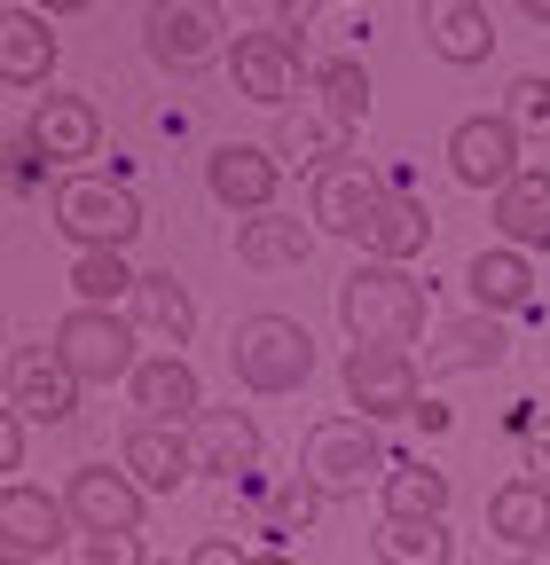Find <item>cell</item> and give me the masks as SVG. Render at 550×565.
I'll list each match as a JSON object with an SVG mask.
<instances>
[{
	"instance_id": "cell-1",
	"label": "cell",
	"mask_w": 550,
	"mask_h": 565,
	"mask_svg": "<svg viewBox=\"0 0 550 565\" xmlns=\"http://www.w3.org/2000/svg\"><path fill=\"white\" fill-rule=\"evenodd\" d=\"M338 322H347L355 345H393L409 353L425 338V282L409 267H385V259H362L347 282H338Z\"/></svg>"
},
{
	"instance_id": "cell-2",
	"label": "cell",
	"mask_w": 550,
	"mask_h": 565,
	"mask_svg": "<svg viewBox=\"0 0 550 565\" xmlns=\"http://www.w3.org/2000/svg\"><path fill=\"white\" fill-rule=\"evenodd\" d=\"M229 370L244 377V393L284 401V393H299V385L315 377V338H307V322H292V315H244V322L229 330Z\"/></svg>"
},
{
	"instance_id": "cell-3",
	"label": "cell",
	"mask_w": 550,
	"mask_h": 565,
	"mask_svg": "<svg viewBox=\"0 0 550 565\" xmlns=\"http://www.w3.org/2000/svg\"><path fill=\"white\" fill-rule=\"evenodd\" d=\"M55 236H72L80 252H126L142 236V204L126 181L103 173H63L55 181Z\"/></svg>"
},
{
	"instance_id": "cell-4",
	"label": "cell",
	"mask_w": 550,
	"mask_h": 565,
	"mask_svg": "<svg viewBox=\"0 0 550 565\" xmlns=\"http://www.w3.org/2000/svg\"><path fill=\"white\" fill-rule=\"evenodd\" d=\"M385 471H393V456L378 448V424L370 416H322L315 433L299 440V479L322 487V494H362Z\"/></svg>"
},
{
	"instance_id": "cell-5",
	"label": "cell",
	"mask_w": 550,
	"mask_h": 565,
	"mask_svg": "<svg viewBox=\"0 0 550 565\" xmlns=\"http://www.w3.org/2000/svg\"><path fill=\"white\" fill-rule=\"evenodd\" d=\"M55 353L63 370L80 385H118L142 370V353H134V315H110V307H72L55 322Z\"/></svg>"
},
{
	"instance_id": "cell-6",
	"label": "cell",
	"mask_w": 550,
	"mask_h": 565,
	"mask_svg": "<svg viewBox=\"0 0 550 565\" xmlns=\"http://www.w3.org/2000/svg\"><path fill=\"white\" fill-rule=\"evenodd\" d=\"M221 0H150V17H142V47L158 71H197V63H213L221 55Z\"/></svg>"
},
{
	"instance_id": "cell-7",
	"label": "cell",
	"mask_w": 550,
	"mask_h": 565,
	"mask_svg": "<svg viewBox=\"0 0 550 565\" xmlns=\"http://www.w3.org/2000/svg\"><path fill=\"white\" fill-rule=\"evenodd\" d=\"M347 401H355L370 424L417 416V408H425L417 353H393V345H355V353H347Z\"/></svg>"
},
{
	"instance_id": "cell-8",
	"label": "cell",
	"mask_w": 550,
	"mask_h": 565,
	"mask_svg": "<svg viewBox=\"0 0 550 565\" xmlns=\"http://www.w3.org/2000/svg\"><path fill=\"white\" fill-rule=\"evenodd\" d=\"M63 511H72L80 534H142V479L118 463H80L63 479Z\"/></svg>"
},
{
	"instance_id": "cell-9",
	"label": "cell",
	"mask_w": 550,
	"mask_h": 565,
	"mask_svg": "<svg viewBox=\"0 0 550 565\" xmlns=\"http://www.w3.org/2000/svg\"><path fill=\"white\" fill-rule=\"evenodd\" d=\"M448 173L464 181V189H511L527 166H519V126L511 118H464L456 134H448Z\"/></svg>"
},
{
	"instance_id": "cell-10",
	"label": "cell",
	"mask_w": 550,
	"mask_h": 565,
	"mask_svg": "<svg viewBox=\"0 0 550 565\" xmlns=\"http://www.w3.org/2000/svg\"><path fill=\"white\" fill-rule=\"evenodd\" d=\"M9 408L24 424H72L80 416V377L63 370L55 345H24L17 362H9Z\"/></svg>"
},
{
	"instance_id": "cell-11",
	"label": "cell",
	"mask_w": 550,
	"mask_h": 565,
	"mask_svg": "<svg viewBox=\"0 0 550 565\" xmlns=\"http://www.w3.org/2000/svg\"><path fill=\"white\" fill-rule=\"evenodd\" d=\"M275 181H284V166H275V150H260V141H221L213 158H204V189H213L229 212H275Z\"/></svg>"
},
{
	"instance_id": "cell-12",
	"label": "cell",
	"mask_w": 550,
	"mask_h": 565,
	"mask_svg": "<svg viewBox=\"0 0 550 565\" xmlns=\"http://www.w3.org/2000/svg\"><path fill=\"white\" fill-rule=\"evenodd\" d=\"M189 463L204 479H244L260 471V424L244 408H197L189 416Z\"/></svg>"
},
{
	"instance_id": "cell-13",
	"label": "cell",
	"mask_w": 550,
	"mask_h": 565,
	"mask_svg": "<svg viewBox=\"0 0 550 565\" xmlns=\"http://www.w3.org/2000/svg\"><path fill=\"white\" fill-rule=\"evenodd\" d=\"M385 196H393V189H385L370 166H330V173H315V189H307V221H315L322 236H362L370 212H378Z\"/></svg>"
},
{
	"instance_id": "cell-14",
	"label": "cell",
	"mask_w": 550,
	"mask_h": 565,
	"mask_svg": "<svg viewBox=\"0 0 550 565\" xmlns=\"http://www.w3.org/2000/svg\"><path fill=\"white\" fill-rule=\"evenodd\" d=\"M63 534H72L63 494H40V487H24V479L0 487V550H9V557H32V565H40Z\"/></svg>"
},
{
	"instance_id": "cell-15",
	"label": "cell",
	"mask_w": 550,
	"mask_h": 565,
	"mask_svg": "<svg viewBox=\"0 0 550 565\" xmlns=\"http://www.w3.org/2000/svg\"><path fill=\"white\" fill-rule=\"evenodd\" d=\"M229 79H236V95L244 103H292L299 95V47L284 40V32H244L236 47H229Z\"/></svg>"
},
{
	"instance_id": "cell-16",
	"label": "cell",
	"mask_w": 550,
	"mask_h": 565,
	"mask_svg": "<svg viewBox=\"0 0 550 565\" xmlns=\"http://www.w3.org/2000/svg\"><path fill=\"white\" fill-rule=\"evenodd\" d=\"M24 141L40 150V166H80V158H95L103 118H95V103H80V95H40V110L24 118Z\"/></svg>"
},
{
	"instance_id": "cell-17",
	"label": "cell",
	"mask_w": 550,
	"mask_h": 565,
	"mask_svg": "<svg viewBox=\"0 0 550 565\" xmlns=\"http://www.w3.org/2000/svg\"><path fill=\"white\" fill-rule=\"evenodd\" d=\"M417 24H425V47L456 71L496 55V17L479 9V0H417Z\"/></svg>"
},
{
	"instance_id": "cell-18",
	"label": "cell",
	"mask_w": 550,
	"mask_h": 565,
	"mask_svg": "<svg viewBox=\"0 0 550 565\" xmlns=\"http://www.w3.org/2000/svg\"><path fill=\"white\" fill-rule=\"evenodd\" d=\"M126 401L142 408V424H181V433H189V416L204 408V393H197V370L181 362V353H150V362L126 377Z\"/></svg>"
},
{
	"instance_id": "cell-19",
	"label": "cell",
	"mask_w": 550,
	"mask_h": 565,
	"mask_svg": "<svg viewBox=\"0 0 550 565\" xmlns=\"http://www.w3.org/2000/svg\"><path fill=\"white\" fill-rule=\"evenodd\" d=\"M118 463L142 479V494H173L197 463H189V433L181 424H134V433L118 440Z\"/></svg>"
},
{
	"instance_id": "cell-20",
	"label": "cell",
	"mask_w": 550,
	"mask_h": 565,
	"mask_svg": "<svg viewBox=\"0 0 550 565\" xmlns=\"http://www.w3.org/2000/svg\"><path fill=\"white\" fill-rule=\"evenodd\" d=\"M275 150H284L292 166H315V173H330L338 158L355 150V118H338L330 103H307V110H292V118H284Z\"/></svg>"
},
{
	"instance_id": "cell-21",
	"label": "cell",
	"mask_w": 550,
	"mask_h": 565,
	"mask_svg": "<svg viewBox=\"0 0 550 565\" xmlns=\"http://www.w3.org/2000/svg\"><path fill=\"white\" fill-rule=\"evenodd\" d=\"M496 236L511 252H550V173L527 166L511 189H496Z\"/></svg>"
},
{
	"instance_id": "cell-22",
	"label": "cell",
	"mask_w": 550,
	"mask_h": 565,
	"mask_svg": "<svg viewBox=\"0 0 550 565\" xmlns=\"http://www.w3.org/2000/svg\"><path fill=\"white\" fill-rule=\"evenodd\" d=\"M315 236L322 228H307V221H292V212H252V221H236V259L244 267H307V252H315Z\"/></svg>"
},
{
	"instance_id": "cell-23",
	"label": "cell",
	"mask_w": 550,
	"mask_h": 565,
	"mask_svg": "<svg viewBox=\"0 0 550 565\" xmlns=\"http://www.w3.org/2000/svg\"><path fill=\"white\" fill-rule=\"evenodd\" d=\"M488 534L511 550H542L550 542V487L542 479H504L488 494Z\"/></svg>"
},
{
	"instance_id": "cell-24",
	"label": "cell",
	"mask_w": 550,
	"mask_h": 565,
	"mask_svg": "<svg viewBox=\"0 0 550 565\" xmlns=\"http://www.w3.org/2000/svg\"><path fill=\"white\" fill-rule=\"evenodd\" d=\"M355 244H362L370 259H385V267H409V259L433 244V212H425V204H409V196H385Z\"/></svg>"
},
{
	"instance_id": "cell-25",
	"label": "cell",
	"mask_w": 550,
	"mask_h": 565,
	"mask_svg": "<svg viewBox=\"0 0 550 565\" xmlns=\"http://www.w3.org/2000/svg\"><path fill=\"white\" fill-rule=\"evenodd\" d=\"M55 71V32L40 9H9L0 17V79L9 87H40Z\"/></svg>"
},
{
	"instance_id": "cell-26",
	"label": "cell",
	"mask_w": 550,
	"mask_h": 565,
	"mask_svg": "<svg viewBox=\"0 0 550 565\" xmlns=\"http://www.w3.org/2000/svg\"><path fill=\"white\" fill-rule=\"evenodd\" d=\"M126 307H134V322H142L150 338H166V345H189V330H197V299L181 291L173 275H142Z\"/></svg>"
},
{
	"instance_id": "cell-27",
	"label": "cell",
	"mask_w": 550,
	"mask_h": 565,
	"mask_svg": "<svg viewBox=\"0 0 550 565\" xmlns=\"http://www.w3.org/2000/svg\"><path fill=\"white\" fill-rule=\"evenodd\" d=\"M378 503H385V519H448V471H433V463H393V471L378 479Z\"/></svg>"
},
{
	"instance_id": "cell-28",
	"label": "cell",
	"mask_w": 550,
	"mask_h": 565,
	"mask_svg": "<svg viewBox=\"0 0 550 565\" xmlns=\"http://www.w3.org/2000/svg\"><path fill=\"white\" fill-rule=\"evenodd\" d=\"M464 282H472V299L488 307V315H511V307H527V299H535V275H527V252H511V244H496V252H479Z\"/></svg>"
},
{
	"instance_id": "cell-29",
	"label": "cell",
	"mask_w": 550,
	"mask_h": 565,
	"mask_svg": "<svg viewBox=\"0 0 550 565\" xmlns=\"http://www.w3.org/2000/svg\"><path fill=\"white\" fill-rule=\"evenodd\" d=\"M496 362H504V322H496V315L456 322V330H441V345H433V370H496Z\"/></svg>"
},
{
	"instance_id": "cell-30",
	"label": "cell",
	"mask_w": 550,
	"mask_h": 565,
	"mask_svg": "<svg viewBox=\"0 0 550 565\" xmlns=\"http://www.w3.org/2000/svg\"><path fill=\"white\" fill-rule=\"evenodd\" d=\"M134 282H142V275L126 267V252H80V259H72L80 307H110V315H118V299H134Z\"/></svg>"
},
{
	"instance_id": "cell-31",
	"label": "cell",
	"mask_w": 550,
	"mask_h": 565,
	"mask_svg": "<svg viewBox=\"0 0 550 565\" xmlns=\"http://www.w3.org/2000/svg\"><path fill=\"white\" fill-rule=\"evenodd\" d=\"M385 565H448V519H385Z\"/></svg>"
},
{
	"instance_id": "cell-32",
	"label": "cell",
	"mask_w": 550,
	"mask_h": 565,
	"mask_svg": "<svg viewBox=\"0 0 550 565\" xmlns=\"http://www.w3.org/2000/svg\"><path fill=\"white\" fill-rule=\"evenodd\" d=\"M315 87H322V103H330L338 118L362 126V110H370V71H362L355 55H330V63L315 71Z\"/></svg>"
},
{
	"instance_id": "cell-33",
	"label": "cell",
	"mask_w": 550,
	"mask_h": 565,
	"mask_svg": "<svg viewBox=\"0 0 550 565\" xmlns=\"http://www.w3.org/2000/svg\"><path fill=\"white\" fill-rule=\"evenodd\" d=\"M504 118L519 126V134H550V79H511V103H504Z\"/></svg>"
},
{
	"instance_id": "cell-34",
	"label": "cell",
	"mask_w": 550,
	"mask_h": 565,
	"mask_svg": "<svg viewBox=\"0 0 550 565\" xmlns=\"http://www.w3.org/2000/svg\"><path fill=\"white\" fill-rule=\"evenodd\" d=\"M0 471H24V416L0 408Z\"/></svg>"
},
{
	"instance_id": "cell-35",
	"label": "cell",
	"mask_w": 550,
	"mask_h": 565,
	"mask_svg": "<svg viewBox=\"0 0 550 565\" xmlns=\"http://www.w3.org/2000/svg\"><path fill=\"white\" fill-rule=\"evenodd\" d=\"M189 565H252V550H236V542H221V534H204V542L189 550Z\"/></svg>"
},
{
	"instance_id": "cell-36",
	"label": "cell",
	"mask_w": 550,
	"mask_h": 565,
	"mask_svg": "<svg viewBox=\"0 0 550 565\" xmlns=\"http://www.w3.org/2000/svg\"><path fill=\"white\" fill-rule=\"evenodd\" d=\"M527 479H542V487H550V416L527 433Z\"/></svg>"
},
{
	"instance_id": "cell-37",
	"label": "cell",
	"mask_w": 550,
	"mask_h": 565,
	"mask_svg": "<svg viewBox=\"0 0 550 565\" xmlns=\"http://www.w3.org/2000/svg\"><path fill=\"white\" fill-rule=\"evenodd\" d=\"M40 17H80V9H95V0H32Z\"/></svg>"
},
{
	"instance_id": "cell-38",
	"label": "cell",
	"mask_w": 550,
	"mask_h": 565,
	"mask_svg": "<svg viewBox=\"0 0 550 565\" xmlns=\"http://www.w3.org/2000/svg\"><path fill=\"white\" fill-rule=\"evenodd\" d=\"M519 17H535V24H550V0H519Z\"/></svg>"
},
{
	"instance_id": "cell-39",
	"label": "cell",
	"mask_w": 550,
	"mask_h": 565,
	"mask_svg": "<svg viewBox=\"0 0 550 565\" xmlns=\"http://www.w3.org/2000/svg\"><path fill=\"white\" fill-rule=\"evenodd\" d=\"M252 565H292V557L284 550H252Z\"/></svg>"
},
{
	"instance_id": "cell-40",
	"label": "cell",
	"mask_w": 550,
	"mask_h": 565,
	"mask_svg": "<svg viewBox=\"0 0 550 565\" xmlns=\"http://www.w3.org/2000/svg\"><path fill=\"white\" fill-rule=\"evenodd\" d=\"M519 565H550V542H542V550H527V557H519Z\"/></svg>"
},
{
	"instance_id": "cell-41",
	"label": "cell",
	"mask_w": 550,
	"mask_h": 565,
	"mask_svg": "<svg viewBox=\"0 0 550 565\" xmlns=\"http://www.w3.org/2000/svg\"><path fill=\"white\" fill-rule=\"evenodd\" d=\"M150 565H181V557H150Z\"/></svg>"
},
{
	"instance_id": "cell-42",
	"label": "cell",
	"mask_w": 550,
	"mask_h": 565,
	"mask_svg": "<svg viewBox=\"0 0 550 565\" xmlns=\"http://www.w3.org/2000/svg\"><path fill=\"white\" fill-rule=\"evenodd\" d=\"M9 565H32V557H9Z\"/></svg>"
},
{
	"instance_id": "cell-43",
	"label": "cell",
	"mask_w": 550,
	"mask_h": 565,
	"mask_svg": "<svg viewBox=\"0 0 550 565\" xmlns=\"http://www.w3.org/2000/svg\"><path fill=\"white\" fill-rule=\"evenodd\" d=\"M284 9H299V0H284Z\"/></svg>"
}]
</instances>
